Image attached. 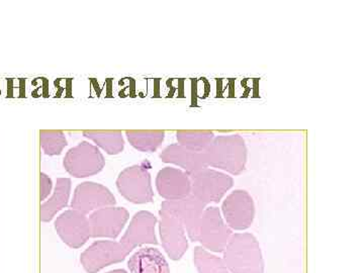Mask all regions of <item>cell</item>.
<instances>
[{
  "label": "cell",
  "instance_id": "cell-8",
  "mask_svg": "<svg viewBox=\"0 0 364 273\" xmlns=\"http://www.w3.org/2000/svg\"><path fill=\"white\" fill-rule=\"evenodd\" d=\"M129 254L119 242L95 241L81 254L80 262L86 272L97 273L109 265L122 262Z\"/></svg>",
  "mask_w": 364,
  "mask_h": 273
},
{
  "label": "cell",
  "instance_id": "cell-15",
  "mask_svg": "<svg viewBox=\"0 0 364 273\" xmlns=\"http://www.w3.org/2000/svg\"><path fill=\"white\" fill-rule=\"evenodd\" d=\"M158 193L165 200H178L191 193V178L183 170L164 167L156 176Z\"/></svg>",
  "mask_w": 364,
  "mask_h": 273
},
{
  "label": "cell",
  "instance_id": "cell-10",
  "mask_svg": "<svg viewBox=\"0 0 364 273\" xmlns=\"http://www.w3.org/2000/svg\"><path fill=\"white\" fill-rule=\"evenodd\" d=\"M55 230L61 240L70 248L82 247L91 238V229L87 215L75 210H67L57 218Z\"/></svg>",
  "mask_w": 364,
  "mask_h": 273
},
{
  "label": "cell",
  "instance_id": "cell-12",
  "mask_svg": "<svg viewBox=\"0 0 364 273\" xmlns=\"http://www.w3.org/2000/svg\"><path fill=\"white\" fill-rule=\"evenodd\" d=\"M157 222L156 215L148 210L136 213L119 243L129 253L139 246L157 245L158 240L155 232Z\"/></svg>",
  "mask_w": 364,
  "mask_h": 273
},
{
  "label": "cell",
  "instance_id": "cell-3",
  "mask_svg": "<svg viewBox=\"0 0 364 273\" xmlns=\"http://www.w3.org/2000/svg\"><path fill=\"white\" fill-rule=\"evenodd\" d=\"M188 176L191 183V196L205 205L221 202L234 186L232 176L210 167L198 170Z\"/></svg>",
  "mask_w": 364,
  "mask_h": 273
},
{
  "label": "cell",
  "instance_id": "cell-21",
  "mask_svg": "<svg viewBox=\"0 0 364 273\" xmlns=\"http://www.w3.org/2000/svg\"><path fill=\"white\" fill-rule=\"evenodd\" d=\"M212 131H189L176 132L177 144L188 148V149L205 152L215 138Z\"/></svg>",
  "mask_w": 364,
  "mask_h": 273
},
{
  "label": "cell",
  "instance_id": "cell-23",
  "mask_svg": "<svg viewBox=\"0 0 364 273\" xmlns=\"http://www.w3.org/2000/svg\"><path fill=\"white\" fill-rule=\"evenodd\" d=\"M40 143L48 156H58L68 145L65 134L62 131H41Z\"/></svg>",
  "mask_w": 364,
  "mask_h": 273
},
{
  "label": "cell",
  "instance_id": "cell-4",
  "mask_svg": "<svg viewBox=\"0 0 364 273\" xmlns=\"http://www.w3.org/2000/svg\"><path fill=\"white\" fill-rule=\"evenodd\" d=\"M63 166L75 178L97 176L105 166L104 154L95 144L83 141L66 153Z\"/></svg>",
  "mask_w": 364,
  "mask_h": 273
},
{
  "label": "cell",
  "instance_id": "cell-5",
  "mask_svg": "<svg viewBox=\"0 0 364 273\" xmlns=\"http://www.w3.org/2000/svg\"><path fill=\"white\" fill-rule=\"evenodd\" d=\"M119 195L135 205H146L154 200L151 174L141 165L127 167L117 179Z\"/></svg>",
  "mask_w": 364,
  "mask_h": 273
},
{
  "label": "cell",
  "instance_id": "cell-14",
  "mask_svg": "<svg viewBox=\"0 0 364 273\" xmlns=\"http://www.w3.org/2000/svg\"><path fill=\"white\" fill-rule=\"evenodd\" d=\"M207 205L193 196L178 200H164L161 208L169 210L181 220L191 241L198 240V226Z\"/></svg>",
  "mask_w": 364,
  "mask_h": 273
},
{
  "label": "cell",
  "instance_id": "cell-16",
  "mask_svg": "<svg viewBox=\"0 0 364 273\" xmlns=\"http://www.w3.org/2000/svg\"><path fill=\"white\" fill-rule=\"evenodd\" d=\"M163 163L181 167L188 174L195 173L198 170L207 168L205 153L188 149L179 144H171L160 153Z\"/></svg>",
  "mask_w": 364,
  "mask_h": 273
},
{
  "label": "cell",
  "instance_id": "cell-24",
  "mask_svg": "<svg viewBox=\"0 0 364 273\" xmlns=\"http://www.w3.org/2000/svg\"><path fill=\"white\" fill-rule=\"evenodd\" d=\"M41 200L44 202L46 198H48L52 193L53 182L47 174L41 173Z\"/></svg>",
  "mask_w": 364,
  "mask_h": 273
},
{
  "label": "cell",
  "instance_id": "cell-25",
  "mask_svg": "<svg viewBox=\"0 0 364 273\" xmlns=\"http://www.w3.org/2000/svg\"><path fill=\"white\" fill-rule=\"evenodd\" d=\"M107 273H128V272H127L126 270H124V269H114V270H112V272H109Z\"/></svg>",
  "mask_w": 364,
  "mask_h": 273
},
{
  "label": "cell",
  "instance_id": "cell-2",
  "mask_svg": "<svg viewBox=\"0 0 364 273\" xmlns=\"http://www.w3.org/2000/svg\"><path fill=\"white\" fill-rule=\"evenodd\" d=\"M223 252V260L231 273H264L259 243L252 234L232 235Z\"/></svg>",
  "mask_w": 364,
  "mask_h": 273
},
{
  "label": "cell",
  "instance_id": "cell-20",
  "mask_svg": "<svg viewBox=\"0 0 364 273\" xmlns=\"http://www.w3.org/2000/svg\"><path fill=\"white\" fill-rule=\"evenodd\" d=\"M129 143L141 152L152 153L159 149L164 142V131H126Z\"/></svg>",
  "mask_w": 364,
  "mask_h": 273
},
{
  "label": "cell",
  "instance_id": "cell-17",
  "mask_svg": "<svg viewBox=\"0 0 364 273\" xmlns=\"http://www.w3.org/2000/svg\"><path fill=\"white\" fill-rule=\"evenodd\" d=\"M130 273H170L168 262L156 248L144 247L132 255L128 262Z\"/></svg>",
  "mask_w": 364,
  "mask_h": 273
},
{
  "label": "cell",
  "instance_id": "cell-11",
  "mask_svg": "<svg viewBox=\"0 0 364 273\" xmlns=\"http://www.w3.org/2000/svg\"><path fill=\"white\" fill-rule=\"evenodd\" d=\"M116 198L109 188L93 181H85L75 188L70 208L88 215L100 208L116 205Z\"/></svg>",
  "mask_w": 364,
  "mask_h": 273
},
{
  "label": "cell",
  "instance_id": "cell-19",
  "mask_svg": "<svg viewBox=\"0 0 364 273\" xmlns=\"http://www.w3.org/2000/svg\"><path fill=\"white\" fill-rule=\"evenodd\" d=\"M83 136L109 155H119L124 149V140L121 131H85Z\"/></svg>",
  "mask_w": 364,
  "mask_h": 273
},
{
  "label": "cell",
  "instance_id": "cell-22",
  "mask_svg": "<svg viewBox=\"0 0 364 273\" xmlns=\"http://www.w3.org/2000/svg\"><path fill=\"white\" fill-rule=\"evenodd\" d=\"M193 263L198 273H231L222 258L202 246H198L193 251Z\"/></svg>",
  "mask_w": 364,
  "mask_h": 273
},
{
  "label": "cell",
  "instance_id": "cell-1",
  "mask_svg": "<svg viewBox=\"0 0 364 273\" xmlns=\"http://www.w3.org/2000/svg\"><path fill=\"white\" fill-rule=\"evenodd\" d=\"M208 167L237 176L243 173L247 164L248 150L243 136L238 134L215 136L205 151Z\"/></svg>",
  "mask_w": 364,
  "mask_h": 273
},
{
  "label": "cell",
  "instance_id": "cell-7",
  "mask_svg": "<svg viewBox=\"0 0 364 273\" xmlns=\"http://www.w3.org/2000/svg\"><path fill=\"white\" fill-rule=\"evenodd\" d=\"M221 214L228 227L244 231L252 226L255 219V203L248 191L236 189L225 198Z\"/></svg>",
  "mask_w": 364,
  "mask_h": 273
},
{
  "label": "cell",
  "instance_id": "cell-13",
  "mask_svg": "<svg viewBox=\"0 0 364 273\" xmlns=\"http://www.w3.org/2000/svg\"><path fill=\"white\" fill-rule=\"evenodd\" d=\"M130 219L124 208L107 207L91 213L90 220L91 238L116 239Z\"/></svg>",
  "mask_w": 364,
  "mask_h": 273
},
{
  "label": "cell",
  "instance_id": "cell-6",
  "mask_svg": "<svg viewBox=\"0 0 364 273\" xmlns=\"http://www.w3.org/2000/svg\"><path fill=\"white\" fill-rule=\"evenodd\" d=\"M232 230L223 219L217 207H207L198 226V240L210 252L221 253L231 238Z\"/></svg>",
  "mask_w": 364,
  "mask_h": 273
},
{
  "label": "cell",
  "instance_id": "cell-18",
  "mask_svg": "<svg viewBox=\"0 0 364 273\" xmlns=\"http://www.w3.org/2000/svg\"><path fill=\"white\" fill-rule=\"evenodd\" d=\"M71 195V181L69 178L57 179L56 186L51 198L41 205V221L51 222L60 210L68 205Z\"/></svg>",
  "mask_w": 364,
  "mask_h": 273
},
{
  "label": "cell",
  "instance_id": "cell-9",
  "mask_svg": "<svg viewBox=\"0 0 364 273\" xmlns=\"http://www.w3.org/2000/svg\"><path fill=\"white\" fill-rule=\"evenodd\" d=\"M159 217V234L165 252L170 259H181L188 249L186 228L176 215L164 208H160Z\"/></svg>",
  "mask_w": 364,
  "mask_h": 273
}]
</instances>
